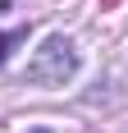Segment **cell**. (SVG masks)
<instances>
[{
  "instance_id": "7a4b0ae2",
  "label": "cell",
  "mask_w": 128,
  "mask_h": 133,
  "mask_svg": "<svg viewBox=\"0 0 128 133\" xmlns=\"http://www.w3.org/2000/svg\"><path fill=\"white\" fill-rule=\"evenodd\" d=\"M115 5H119V0H101V9H115Z\"/></svg>"
},
{
  "instance_id": "6da1fadb",
  "label": "cell",
  "mask_w": 128,
  "mask_h": 133,
  "mask_svg": "<svg viewBox=\"0 0 128 133\" xmlns=\"http://www.w3.org/2000/svg\"><path fill=\"white\" fill-rule=\"evenodd\" d=\"M73 69H78V51H73V41H64V37H46V41H41V51L32 55V64H27V83L60 87L64 78H73Z\"/></svg>"
}]
</instances>
